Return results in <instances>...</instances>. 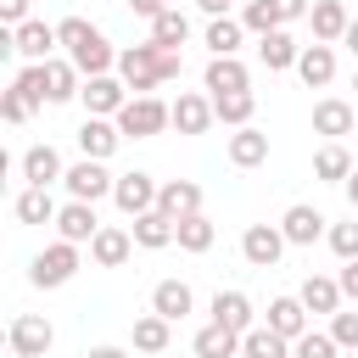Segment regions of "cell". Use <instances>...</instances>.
Masks as SVG:
<instances>
[{
    "instance_id": "cell-38",
    "label": "cell",
    "mask_w": 358,
    "mask_h": 358,
    "mask_svg": "<svg viewBox=\"0 0 358 358\" xmlns=\"http://www.w3.org/2000/svg\"><path fill=\"white\" fill-rule=\"evenodd\" d=\"M213 241H218V229H213V218H207V213L179 218V252H207Z\"/></svg>"
},
{
    "instance_id": "cell-3",
    "label": "cell",
    "mask_w": 358,
    "mask_h": 358,
    "mask_svg": "<svg viewBox=\"0 0 358 358\" xmlns=\"http://www.w3.org/2000/svg\"><path fill=\"white\" fill-rule=\"evenodd\" d=\"M78 274V246L73 241H56V246H45L34 263H28V280L39 285V291H56V285H67Z\"/></svg>"
},
{
    "instance_id": "cell-12",
    "label": "cell",
    "mask_w": 358,
    "mask_h": 358,
    "mask_svg": "<svg viewBox=\"0 0 358 358\" xmlns=\"http://www.w3.org/2000/svg\"><path fill=\"white\" fill-rule=\"evenodd\" d=\"M324 224H330V218H324L319 207H308V201H296V207H285V218H280V235H285L291 246H313L319 235H330Z\"/></svg>"
},
{
    "instance_id": "cell-20",
    "label": "cell",
    "mask_w": 358,
    "mask_h": 358,
    "mask_svg": "<svg viewBox=\"0 0 358 358\" xmlns=\"http://www.w3.org/2000/svg\"><path fill=\"white\" fill-rule=\"evenodd\" d=\"M352 151L341 145V140H324L319 151H313V179H324V185H347L352 179Z\"/></svg>"
},
{
    "instance_id": "cell-34",
    "label": "cell",
    "mask_w": 358,
    "mask_h": 358,
    "mask_svg": "<svg viewBox=\"0 0 358 358\" xmlns=\"http://www.w3.org/2000/svg\"><path fill=\"white\" fill-rule=\"evenodd\" d=\"M252 112H257V95H252V90H241V95H213V117L229 123V129H246Z\"/></svg>"
},
{
    "instance_id": "cell-24",
    "label": "cell",
    "mask_w": 358,
    "mask_h": 358,
    "mask_svg": "<svg viewBox=\"0 0 358 358\" xmlns=\"http://www.w3.org/2000/svg\"><path fill=\"white\" fill-rule=\"evenodd\" d=\"M11 213H17V224H56V196L50 190H39V185H22L17 190V201H11Z\"/></svg>"
},
{
    "instance_id": "cell-16",
    "label": "cell",
    "mask_w": 358,
    "mask_h": 358,
    "mask_svg": "<svg viewBox=\"0 0 358 358\" xmlns=\"http://www.w3.org/2000/svg\"><path fill=\"white\" fill-rule=\"evenodd\" d=\"M67 62H73L84 78H101V73H112V67H117V50H112V39L95 28V34H90V39H84V45H78Z\"/></svg>"
},
{
    "instance_id": "cell-21",
    "label": "cell",
    "mask_w": 358,
    "mask_h": 358,
    "mask_svg": "<svg viewBox=\"0 0 358 358\" xmlns=\"http://www.w3.org/2000/svg\"><path fill=\"white\" fill-rule=\"evenodd\" d=\"M157 207L179 224V218H190V213H201V185L196 179H168L162 190H157Z\"/></svg>"
},
{
    "instance_id": "cell-14",
    "label": "cell",
    "mask_w": 358,
    "mask_h": 358,
    "mask_svg": "<svg viewBox=\"0 0 358 358\" xmlns=\"http://www.w3.org/2000/svg\"><path fill=\"white\" fill-rule=\"evenodd\" d=\"M129 235H134V246H145V252H162V246H173V241H179V224H173L162 207H151V213H140V218L129 224Z\"/></svg>"
},
{
    "instance_id": "cell-27",
    "label": "cell",
    "mask_w": 358,
    "mask_h": 358,
    "mask_svg": "<svg viewBox=\"0 0 358 358\" xmlns=\"http://www.w3.org/2000/svg\"><path fill=\"white\" fill-rule=\"evenodd\" d=\"M190 352H196V358H235V352H241V330H229V324H213V319H207V324L196 330Z\"/></svg>"
},
{
    "instance_id": "cell-36",
    "label": "cell",
    "mask_w": 358,
    "mask_h": 358,
    "mask_svg": "<svg viewBox=\"0 0 358 358\" xmlns=\"http://www.w3.org/2000/svg\"><path fill=\"white\" fill-rule=\"evenodd\" d=\"M168 319L162 313H140L134 319V352H168Z\"/></svg>"
},
{
    "instance_id": "cell-33",
    "label": "cell",
    "mask_w": 358,
    "mask_h": 358,
    "mask_svg": "<svg viewBox=\"0 0 358 358\" xmlns=\"http://www.w3.org/2000/svg\"><path fill=\"white\" fill-rule=\"evenodd\" d=\"M185 39H190V17H185L179 6H168V11L151 22V45H162V50H179Z\"/></svg>"
},
{
    "instance_id": "cell-53",
    "label": "cell",
    "mask_w": 358,
    "mask_h": 358,
    "mask_svg": "<svg viewBox=\"0 0 358 358\" xmlns=\"http://www.w3.org/2000/svg\"><path fill=\"white\" fill-rule=\"evenodd\" d=\"M341 190H347V201H352V213H358V168H352V179H347Z\"/></svg>"
},
{
    "instance_id": "cell-25",
    "label": "cell",
    "mask_w": 358,
    "mask_h": 358,
    "mask_svg": "<svg viewBox=\"0 0 358 358\" xmlns=\"http://www.w3.org/2000/svg\"><path fill=\"white\" fill-rule=\"evenodd\" d=\"M190 308H196V291H190L185 280H157V291H151V313H162V319L173 324V319H185Z\"/></svg>"
},
{
    "instance_id": "cell-46",
    "label": "cell",
    "mask_w": 358,
    "mask_h": 358,
    "mask_svg": "<svg viewBox=\"0 0 358 358\" xmlns=\"http://www.w3.org/2000/svg\"><path fill=\"white\" fill-rule=\"evenodd\" d=\"M274 11H280V28H285V22H302L313 11V0H274Z\"/></svg>"
},
{
    "instance_id": "cell-52",
    "label": "cell",
    "mask_w": 358,
    "mask_h": 358,
    "mask_svg": "<svg viewBox=\"0 0 358 358\" xmlns=\"http://www.w3.org/2000/svg\"><path fill=\"white\" fill-rule=\"evenodd\" d=\"M84 358H129V352H123V347H112V341H101V347H90Z\"/></svg>"
},
{
    "instance_id": "cell-32",
    "label": "cell",
    "mask_w": 358,
    "mask_h": 358,
    "mask_svg": "<svg viewBox=\"0 0 358 358\" xmlns=\"http://www.w3.org/2000/svg\"><path fill=\"white\" fill-rule=\"evenodd\" d=\"M296 296H302V308H308V313H341V285H336L330 274H308Z\"/></svg>"
},
{
    "instance_id": "cell-28",
    "label": "cell",
    "mask_w": 358,
    "mask_h": 358,
    "mask_svg": "<svg viewBox=\"0 0 358 358\" xmlns=\"http://www.w3.org/2000/svg\"><path fill=\"white\" fill-rule=\"evenodd\" d=\"M84 90V73L73 67V62H62V56H50L45 62V95H50V106H62V101H73Z\"/></svg>"
},
{
    "instance_id": "cell-41",
    "label": "cell",
    "mask_w": 358,
    "mask_h": 358,
    "mask_svg": "<svg viewBox=\"0 0 358 358\" xmlns=\"http://www.w3.org/2000/svg\"><path fill=\"white\" fill-rule=\"evenodd\" d=\"M324 241H330V252H336L341 263H352V257H358V218H347V224H330V235H324Z\"/></svg>"
},
{
    "instance_id": "cell-43",
    "label": "cell",
    "mask_w": 358,
    "mask_h": 358,
    "mask_svg": "<svg viewBox=\"0 0 358 358\" xmlns=\"http://www.w3.org/2000/svg\"><path fill=\"white\" fill-rule=\"evenodd\" d=\"M90 34H95V28H90L84 17H62V22H56V39H62V50H67V56H73V50H78Z\"/></svg>"
},
{
    "instance_id": "cell-23",
    "label": "cell",
    "mask_w": 358,
    "mask_h": 358,
    "mask_svg": "<svg viewBox=\"0 0 358 358\" xmlns=\"http://www.w3.org/2000/svg\"><path fill=\"white\" fill-rule=\"evenodd\" d=\"M268 330L285 336V341H302V336H308V308H302V296H274V302H268Z\"/></svg>"
},
{
    "instance_id": "cell-51",
    "label": "cell",
    "mask_w": 358,
    "mask_h": 358,
    "mask_svg": "<svg viewBox=\"0 0 358 358\" xmlns=\"http://www.w3.org/2000/svg\"><path fill=\"white\" fill-rule=\"evenodd\" d=\"M196 6H201L207 17H229V6H235V0H196Z\"/></svg>"
},
{
    "instance_id": "cell-55",
    "label": "cell",
    "mask_w": 358,
    "mask_h": 358,
    "mask_svg": "<svg viewBox=\"0 0 358 358\" xmlns=\"http://www.w3.org/2000/svg\"><path fill=\"white\" fill-rule=\"evenodd\" d=\"M352 90H358V67H352Z\"/></svg>"
},
{
    "instance_id": "cell-17",
    "label": "cell",
    "mask_w": 358,
    "mask_h": 358,
    "mask_svg": "<svg viewBox=\"0 0 358 358\" xmlns=\"http://www.w3.org/2000/svg\"><path fill=\"white\" fill-rule=\"evenodd\" d=\"M296 78L308 84V90H324L330 78H336V50L330 45H302V56H296Z\"/></svg>"
},
{
    "instance_id": "cell-10",
    "label": "cell",
    "mask_w": 358,
    "mask_h": 358,
    "mask_svg": "<svg viewBox=\"0 0 358 358\" xmlns=\"http://www.w3.org/2000/svg\"><path fill=\"white\" fill-rule=\"evenodd\" d=\"M95 235H101V218H95V207H90V201H62V213H56V241L90 246Z\"/></svg>"
},
{
    "instance_id": "cell-4",
    "label": "cell",
    "mask_w": 358,
    "mask_h": 358,
    "mask_svg": "<svg viewBox=\"0 0 358 358\" xmlns=\"http://www.w3.org/2000/svg\"><path fill=\"white\" fill-rule=\"evenodd\" d=\"M62 185H67V201H90V207H95L101 196H112V190H117V179L106 173V162H90V157H78V162L67 168V179H62Z\"/></svg>"
},
{
    "instance_id": "cell-49",
    "label": "cell",
    "mask_w": 358,
    "mask_h": 358,
    "mask_svg": "<svg viewBox=\"0 0 358 358\" xmlns=\"http://www.w3.org/2000/svg\"><path fill=\"white\" fill-rule=\"evenodd\" d=\"M129 11H134V17H145V22H157V17L168 11V0H129Z\"/></svg>"
},
{
    "instance_id": "cell-1",
    "label": "cell",
    "mask_w": 358,
    "mask_h": 358,
    "mask_svg": "<svg viewBox=\"0 0 358 358\" xmlns=\"http://www.w3.org/2000/svg\"><path fill=\"white\" fill-rule=\"evenodd\" d=\"M112 123L123 129V140H151V134H162V129L173 123V106L157 101V95H129V106H123Z\"/></svg>"
},
{
    "instance_id": "cell-37",
    "label": "cell",
    "mask_w": 358,
    "mask_h": 358,
    "mask_svg": "<svg viewBox=\"0 0 358 358\" xmlns=\"http://www.w3.org/2000/svg\"><path fill=\"white\" fill-rule=\"evenodd\" d=\"M241 39H246V28H241L235 17H213V22H207V50H213V56H235Z\"/></svg>"
},
{
    "instance_id": "cell-42",
    "label": "cell",
    "mask_w": 358,
    "mask_h": 358,
    "mask_svg": "<svg viewBox=\"0 0 358 358\" xmlns=\"http://www.w3.org/2000/svg\"><path fill=\"white\" fill-rule=\"evenodd\" d=\"M291 352H296V358H336L341 347H336V336H330V330H308L302 341H291Z\"/></svg>"
},
{
    "instance_id": "cell-19",
    "label": "cell",
    "mask_w": 358,
    "mask_h": 358,
    "mask_svg": "<svg viewBox=\"0 0 358 358\" xmlns=\"http://www.w3.org/2000/svg\"><path fill=\"white\" fill-rule=\"evenodd\" d=\"M22 179H28V185H39V190H50L56 179H67V168H62L56 145H28V151H22Z\"/></svg>"
},
{
    "instance_id": "cell-48",
    "label": "cell",
    "mask_w": 358,
    "mask_h": 358,
    "mask_svg": "<svg viewBox=\"0 0 358 358\" xmlns=\"http://www.w3.org/2000/svg\"><path fill=\"white\" fill-rule=\"evenodd\" d=\"M336 285H341V296H347V302H358V257H352V263H341Z\"/></svg>"
},
{
    "instance_id": "cell-40",
    "label": "cell",
    "mask_w": 358,
    "mask_h": 358,
    "mask_svg": "<svg viewBox=\"0 0 358 358\" xmlns=\"http://www.w3.org/2000/svg\"><path fill=\"white\" fill-rule=\"evenodd\" d=\"M11 90H22L34 106H45V101H50V95H45V62H28V67L11 78Z\"/></svg>"
},
{
    "instance_id": "cell-26",
    "label": "cell",
    "mask_w": 358,
    "mask_h": 358,
    "mask_svg": "<svg viewBox=\"0 0 358 358\" xmlns=\"http://www.w3.org/2000/svg\"><path fill=\"white\" fill-rule=\"evenodd\" d=\"M207 313H213V324H229V330H241V336L257 330V324H252V296H246V291H218Z\"/></svg>"
},
{
    "instance_id": "cell-29",
    "label": "cell",
    "mask_w": 358,
    "mask_h": 358,
    "mask_svg": "<svg viewBox=\"0 0 358 358\" xmlns=\"http://www.w3.org/2000/svg\"><path fill=\"white\" fill-rule=\"evenodd\" d=\"M352 123H358V112L347 106V101H319L313 106V134H324V140H341V134H352Z\"/></svg>"
},
{
    "instance_id": "cell-5",
    "label": "cell",
    "mask_w": 358,
    "mask_h": 358,
    "mask_svg": "<svg viewBox=\"0 0 358 358\" xmlns=\"http://www.w3.org/2000/svg\"><path fill=\"white\" fill-rule=\"evenodd\" d=\"M6 341H11V352H17V358H45V352H50V341H56V330H50V319H45V313H17V319H11V330H6Z\"/></svg>"
},
{
    "instance_id": "cell-2",
    "label": "cell",
    "mask_w": 358,
    "mask_h": 358,
    "mask_svg": "<svg viewBox=\"0 0 358 358\" xmlns=\"http://www.w3.org/2000/svg\"><path fill=\"white\" fill-rule=\"evenodd\" d=\"M117 78L134 90V95H151L157 84H162V45H129V50H117Z\"/></svg>"
},
{
    "instance_id": "cell-8",
    "label": "cell",
    "mask_w": 358,
    "mask_h": 358,
    "mask_svg": "<svg viewBox=\"0 0 358 358\" xmlns=\"http://www.w3.org/2000/svg\"><path fill=\"white\" fill-rule=\"evenodd\" d=\"M285 246H291V241L280 235V224H252V229L241 235V257H246L252 268H274Z\"/></svg>"
},
{
    "instance_id": "cell-7",
    "label": "cell",
    "mask_w": 358,
    "mask_h": 358,
    "mask_svg": "<svg viewBox=\"0 0 358 358\" xmlns=\"http://www.w3.org/2000/svg\"><path fill=\"white\" fill-rule=\"evenodd\" d=\"M157 179L151 173H140V168H129V173H117V190H112V201L129 213V218H140V213H151L157 207Z\"/></svg>"
},
{
    "instance_id": "cell-54",
    "label": "cell",
    "mask_w": 358,
    "mask_h": 358,
    "mask_svg": "<svg viewBox=\"0 0 358 358\" xmlns=\"http://www.w3.org/2000/svg\"><path fill=\"white\" fill-rule=\"evenodd\" d=\"M341 45H347V50L358 56V17H352V28H347V39H341Z\"/></svg>"
},
{
    "instance_id": "cell-13",
    "label": "cell",
    "mask_w": 358,
    "mask_h": 358,
    "mask_svg": "<svg viewBox=\"0 0 358 358\" xmlns=\"http://www.w3.org/2000/svg\"><path fill=\"white\" fill-rule=\"evenodd\" d=\"M50 45H62V39H56V28L39 22V17H28L22 28H11V50H17L22 62H50Z\"/></svg>"
},
{
    "instance_id": "cell-22",
    "label": "cell",
    "mask_w": 358,
    "mask_h": 358,
    "mask_svg": "<svg viewBox=\"0 0 358 358\" xmlns=\"http://www.w3.org/2000/svg\"><path fill=\"white\" fill-rule=\"evenodd\" d=\"M129 252H134V235H129V229H117V224H101V235L90 241V257H95L101 268H123V263H129Z\"/></svg>"
},
{
    "instance_id": "cell-31",
    "label": "cell",
    "mask_w": 358,
    "mask_h": 358,
    "mask_svg": "<svg viewBox=\"0 0 358 358\" xmlns=\"http://www.w3.org/2000/svg\"><path fill=\"white\" fill-rule=\"evenodd\" d=\"M296 56H302V45H296L285 28H274L268 39H257V62H263L268 73H285V67H296Z\"/></svg>"
},
{
    "instance_id": "cell-44",
    "label": "cell",
    "mask_w": 358,
    "mask_h": 358,
    "mask_svg": "<svg viewBox=\"0 0 358 358\" xmlns=\"http://www.w3.org/2000/svg\"><path fill=\"white\" fill-rule=\"evenodd\" d=\"M0 117H6V123H28V117H34V101H28L22 90H0Z\"/></svg>"
},
{
    "instance_id": "cell-45",
    "label": "cell",
    "mask_w": 358,
    "mask_h": 358,
    "mask_svg": "<svg viewBox=\"0 0 358 358\" xmlns=\"http://www.w3.org/2000/svg\"><path fill=\"white\" fill-rule=\"evenodd\" d=\"M330 336L336 347H358V313H330Z\"/></svg>"
},
{
    "instance_id": "cell-35",
    "label": "cell",
    "mask_w": 358,
    "mask_h": 358,
    "mask_svg": "<svg viewBox=\"0 0 358 358\" xmlns=\"http://www.w3.org/2000/svg\"><path fill=\"white\" fill-rule=\"evenodd\" d=\"M241 358H291V341H285V336H274L268 324H257V330H246V336H241Z\"/></svg>"
},
{
    "instance_id": "cell-18",
    "label": "cell",
    "mask_w": 358,
    "mask_h": 358,
    "mask_svg": "<svg viewBox=\"0 0 358 358\" xmlns=\"http://www.w3.org/2000/svg\"><path fill=\"white\" fill-rule=\"evenodd\" d=\"M207 123H213V95L179 90V101H173V129H179V134H207Z\"/></svg>"
},
{
    "instance_id": "cell-15",
    "label": "cell",
    "mask_w": 358,
    "mask_h": 358,
    "mask_svg": "<svg viewBox=\"0 0 358 358\" xmlns=\"http://www.w3.org/2000/svg\"><path fill=\"white\" fill-rule=\"evenodd\" d=\"M308 22H313V39H319V45H336V39H347V28H352V11H347L341 0H313Z\"/></svg>"
},
{
    "instance_id": "cell-30",
    "label": "cell",
    "mask_w": 358,
    "mask_h": 358,
    "mask_svg": "<svg viewBox=\"0 0 358 358\" xmlns=\"http://www.w3.org/2000/svg\"><path fill=\"white\" fill-rule=\"evenodd\" d=\"M224 151H229V162H235V168H257V162H268V134L246 123V129H235V134H229V145H224Z\"/></svg>"
},
{
    "instance_id": "cell-11",
    "label": "cell",
    "mask_w": 358,
    "mask_h": 358,
    "mask_svg": "<svg viewBox=\"0 0 358 358\" xmlns=\"http://www.w3.org/2000/svg\"><path fill=\"white\" fill-rule=\"evenodd\" d=\"M117 145H123V129H117L112 117H84V123H78V151H84L90 162H106Z\"/></svg>"
},
{
    "instance_id": "cell-47",
    "label": "cell",
    "mask_w": 358,
    "mask_h": 358,
    "mask_svg": "<svg viewBox=\"0 0 358 358\" xmlns=\"http://www.w3.org/2000/svg\"><path fill=\"white\" fill-rule=\"evenodd\" d=\"M0 22L6 28H22L28 22V0H0Z\"/></svg>"
},
{
    "instance_id": "cell-9",
    "label": "cell",
    "mask_w": 358,
    "mask_h": 358,
    "mask_svg": "<svg viewBox=\"0 0 358 358\" xmlns=\"http://www.w3.org/2000/svg\"><path fill=\"white\" fill-rule=\"evenodd\" d=\"M201 84H207V95H241V90H252V67L241 56H213Z\"/></svg>"
},
{
    "instance_id": "cell-39",
    "label": "cell",
    "mask_w": 358,
    "mask_h": 358,
    "mask_svg": "<svg viewBox=\"0 0 358 358\" xmlns=\"http://www.w3.org/2000/svg\"><path fill=\"white\" fill-rule=\"evenodd\" d=\"M241 28H246V34H257V39H268V34L280 28V11H274V0H252V6L241 11Z\"/></svg>"
},
{
    "instance_id": "cell-6",
    "label": "cell",
    "mask_w": 358,
    "mask_h": 358,
    "mask_svg": "<svg viewBox=\"0 0 358 358\" xmlns=\"http://www.w3.org/2000/svg\"><path fill=\"white\" fill-rule=\"evenodd\" d=\"M78 101H84V112H90V117H117V112L129 106V84H123V78H112V73H101V78H84Z\"/></svg>"
},
{
    "instance_id": "cell-50",
    "label": "cell",
    "mask_w": 358,
    "mask_h": 358,
    "mask_svg": "<svg viewBox=\"0 0 358 358\" xmlns=\"http://www.w3.org/2000/svg\"><path fill=\"white\" fill-rule=\"evenodd\" d=\"M179 73H185V62H179V50H162V84H168V78H179Z\"/></svg>"
}]
</instances>
